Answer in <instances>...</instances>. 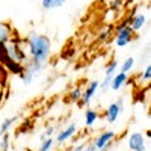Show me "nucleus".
Wrapping results in <instances>:
<instances>
[{
    "label": "nucleus",
    "mask_w": 151,
    "mask_h": 151,
    "mask_svg": "<svg viewBox=\"0 0 151 151\" xmlns=\"http://www.w3.org/2000/svg\"><path fill=\"white\" fill-rule=\"evenodd\" d=\"M24 42L27 45L29 58L45 65L50 58V52H52V41H50V38L41 33H36V32H30L26 36Z\"/></svg>",
    "instance_id": "obj_1"
},
{
    "label": "nucleus",
    "mask_w": 151,
    "mask_h": 151,
    "mask_svg": "<svg viewBox=\"0 0 151 151\" xmlns=\"http://www.w3.org/2000/svg\"><path fill=\"white\" fill-rule=\"evenodd\" d=\"M42 64H40V62H36L33 59H30L26 65H24V71L23 74L20 76V79L24 85H30L36 77H40L41 76V71H42Z\"/></svg>",
    "instance_id": "obj_2"
},
{
    "label": "nucleus",
    "mask_w": 151,
    "mask_h": 151,
    "mask_svg": "<svg viewBox=\"0 0 151 151\" xmlns=\"http://www.w3.org/2000/svg\"><path fill=\"white\" fill-rule=\"evenodd\" d=\"M124 109V98H118L116 101H113L107 106L106 112H104V118L109 124H113V122H116L118 116L121 115V112Z\"/></svg>",
    "instance_id": "obj_3"
},
{
    "label": "nucleus",
    "mask_w": 151,
    "mask_h": 151,
    "mask_svg": "<svg viewBox=\"0 0 151 151\" xmlns=\"http://www.w3.org/2000/svg\"><path fill=\"white\" fill-rule=\"evenodd\" d=\"M115 137H116V133L113 130H106L95 137L94 144H95L98 151H109V147L112 145L113 141H115Z\"/></svg>",
    "instance_id": "obj_4"
},
{
    "label": "nucleus",
    "mask_w": 151,
    "mask_h": 151,
    "mask_svg": "<svg viewBox=\"0 0 151 151\" xmlns=\"http://www.w3.org/2000/svg\"><path fill=\"white\" fill-rule=\"evenodd\" d=\"M97 91H100V82L98 80H92L86 85L85 91H83V95H82V100H80V106H89L92 98L95 97Z\"/></svg>",
    "instance_id": "obj_5"
},
{
    "label": "nucleus",
    "mask_w": 151,
    "mask_h": 151,
    "mask_svg": "<svg viewBox=\"0 0 151 151\" xmlns=\"http://www.w3.org/2000/svg\"><path fill=\"white\" fill-rule=\"evenodd\" d=\"M129 150L130 151H147V144H145V137L141 132H133L129 136Z\"/></svg>",
    "instance_id": "obj_6"
},
{
    "label": "nucleus",
    "mask_w": 151,
    "mask_h": 151,
    "mask_svg": "<svg viewBox=\"0 0 151 151\" xmlns=\"http://www.w3.org/2000/svg\"><path fill=\"white\" fill-rule=\"evenodd\" d=\"M133 35H134V30L130 26L119 30V32H116L115 33V44H116V47L122 48L125 45H129L132 42V40H133Z\"/></svg>",
    "instance_id": "obj_7"
},
{
    "label": "nucleus",
    "mask_w": 151,
    "mask_h": 151,
    "mask_svg": "<svg viewBox=\"0 0 151 151\" xmlns=\"http://www.w3.org/2000/svg\"><path fill=\"white\" fill-rule=\"evenodd\" d=\"M76 133H77V124L71 122L68 127H65L64 130H60V132L56 134V142H58V144H65L67 141L71 139Z\"/></svg>",
    "instance_id": "obj_8"
},
{
    "label": "nucleus",
    "mask_w": 151,
    "mask_h": 151,
    "mask_svg": "<svg viewBox=\"0 0 151 151\" xmlns=\"http://www.w3.org/2000/svg\"><path fill=\"white\" fill-rule=\"evenodd\" d=\"M3 67L9 71V74L18 76V77H20V76L23 74V71H24V64H21V62H17V60L11 59V58L6 59V62L3 64Z\"/></svg>",
    "instance_id": "obj_9"
},
{
    "label": "nucleus",
    "mask_w": 151,
    "mask_h": 151,
    "mask_svg": "<svg viewBox=\"0 0 151 151\" xmlns=\"http://www.w3.org/2000/svg\"><path fill=\"white\" fill-rule=\"evenodd\" d=\"M127 82H129V74L127 73H116L112 79L110 89L112 91H121V88L124 85H127Z\"/></svg>",
    "instance_id": "obj_10"
},
{
    "label": "nucleus",
    "mask_w": 151,
    "mask_h": 151,
    "mask_svg": "<svg viewBox=\"0 0 151 151\" xmlns=\"http://www.w3.org/2000/svg\"><path fill=\"white\" fill-rule=\"evenodd\" d=\"M147 23V17L144 14H130V27L134 30V32H139Z\"/></svg>",
    "instance_id": "obj_11"
},
{
    "label": "nucleus",
    "mask_w": 151,
    "mask_h": 151,
    "mask_svg": "<svg viewBox=\"0 0 151 151\" xmlns=\"http://www.w3.org/2000/svg\"><path fill=\"white\" fill-rule=\"evenodd\" d=\"M12 40V26L9 23H0V42L8 44Z\"/></svg>",
    "instance_id": "obj_12"
},
{
    "label": "nucleus",
    "mask_w": 151,
    "mask_h": 151,
    "mask_svg": "<svg viewBox=\"0 0 151 151\" xmlns=\"http://www.w3.org/2000/svg\"><path fill=\"white\" fill-rule=\"evenodd\" d=\"M100 115L95 109H86L85 110V125L86 127H92V125L98 121Z\"/></svg>",
    "instance_id": "obj_13"
},
{
    "label": "nucleus",
    "mask_w": 151,
    "mask_h": 151,
    "mask_svg": "<svg viewBox=\"0 0 151 151\" xmlns=\"http://www.w3.org/2000/svg\"><path fill=\"white\" fill-rule=\"evenodd\" d=\"M65 3L67 0H41V8L44 11H50V9H58L64 6Z\"/></svg>",
    "instance_id": "obj_14"
},
{
    "label": "nucleus",
    "mask_w": 151,
    "mask_h": 151,
    "mask_svg": "<svg viewBox=\"0 0 151 151\" xmlns=\"http://www.w3.org/2000/svg\"><path fill=\"white\" fill-rule=\"evenodd\" d=\"M17 118L18 116H11V118H6V119L2 121V124H0V136H3L5 133H8L12 129V125L17 121Z\"/></svg>",
    "instance_id": "obj_15"
},
{
    "label": "nucleus",
    "mask_w": 151,
    "mask_h": 151,
    "mask_svg": "<svg viewBox=\"0 0 151 151\" xmlns=\"http://www.w3.org/2000/svg\"><path fill=\"white\" fill-rule=\"evenodd\" d=\"M134 64H136V59H134L133 56H130V58H127V59H124L122 64H121V73H127V74H129V73L133 70Z\"/></svg>",
    "instance_id": "obj_16"
},
{
    "label": "nucleus",
    "mask_w": 151,
    "mask_h": 151,
    "mask_svg": "<svg viewBox=\"0 0 151 151\" xmlns=\"http://www.w3.org/2000/svg\"><path fill=\"white\" fill-rule=\"evenodd\" d=\"M82 95H83V91H82V88H74V89H71L70 92V100L73 103H80V100H82Z\"/></svg>",
    "instance_id": "obj_17"
},
{
    "label": "nucleus",
    "mask_w": 151,
    "mask_h": 151,
    "mask_svg": "<svg viewBox=\"0 0 151 151\" xmlns=\"http://www.w3.org/2000/svg\"><path fill=\"white\" fill-rule=\"evenodd\" d=\"M118 60H115V59H112L109 64L106 65V70H104V76H115L116 73V68H118Z\"/></svg>",
    "instance_id": "obj_18"
},
{
    "label": "nucleus",
    "mask_w": 151,
    "mask_h": 151,
    "mask_svg": "<svg viewBox=\"0 0 151 151\" xmlns=\"http://www.w3.org/2000/svg\"><path fill=\"white\" fill-rule=\"evenodd\" d=\"M11 148V136L9 133H5L2 136V141H0V151H9Z\"/></svg>",
    "instance_id": "obj_19"
},
{
    "label": "nucleus",
    "mask_w": 151,
    "mask_h": 151,
    "mask_svg": "<svg viewBox=\"0 0 151 151\" xmlns=\"http://www.w3.org/2000/svg\"><path fill=\"white\" fill-rule=\"evenodd\" d=\"M53 144H55L53 137H47L45 141L41 142V145H40V148H38V151H50V150H52V147H53Z\"/></svg>",
    "instance_id": "obj_20"
},
{
    "label": "nucleus",
    "mask_w": 151,
    "mask_h": 151,
    "mask_svg": "<svg viewBox=\"0 0 151 151\" xmlns=\"http://www.w3.org/2000/svg\"><path fill=\"white\" fill-rule=\"evenodd\" d=\"M8 58H9V55H8L6 44L0 42V65H3L5 62H6V59H8Z\"/></svg>",
    "instance_id": "obj_21"
},
{
    "label": "nucleus",
    "mask_w": 151,
    "mask_h": 151,
    "mask_svg": "<svg viewBox=\"0 0 151 151\" xmlns=\"http://www.w3.org/2000/svg\"><path fill=\"white\" fill-rule=\"evenodd\" d=\"M139 79L142 82H151V64L145 67V70L139 74Z\"/></svg>",
    "instance_id": "obj_22"
},
{
    "label": "nucleus",
    "mask_w": 151,
    "mask_h": 151,
    "mask_svg": "<svg viewBox=\"0 0 151 151\" xmlns=\"http://www.w3.org/2000/svg\"><path fill=\"white\" fill-rule=\"evenodd\" d=\"M109 36H110V29H104L97 35V41L98 42H106L109 40Z\"/></svg>",
    "instance_id": "obj_23"
},
{
    "label": "nucleus",
    "mask_w": 151,
    "mask_h": 151,
    "mask_svg": "<svg viewBox=\"0 0 151 151\" xmlns=\"http://www.w3.org/2000/svg\"><path fill=\"white\" fill-rule=\"evenodd\" d=\"M129 26H130V17L121 20V21L116 24V26H115V32H119V30H122V29H125V27H129Z\"/></svg>",
    "instance_id": "obj_24"
},
{
    "label": "nucleus",
    "mask_w": 151,
    "mask_h": 151,
    "mask_svg": "<svg viewBox=\"0 0 151 151\" xmlns=\"http://www.w3.org/2000/svg\"><path fill=\"white\" fill-rule=\"evenodd\" d=\"M125 3H127L125 0H112V2H110V8H112L113 11H119V9L124 8Z\"/></svg>",
    "instance_id": "obj_25"
},
{
    "label": "nucleus",
    "mask_w": 151,
    "mask_h": 151,
    "mask_svg": "<svg viewBox=\"0 0 151 151\" xmlns=\"http://www.w3.org/2000/svg\"><path fill=\"white\" fill-rule=\"evenodd\" d=\"M53 133H55V127H53V125H50V127H48L42 134H41V142H42V141H45L47 137H52V136H53Z\"/></svg>",
    "instance_id": "obj_26"
},
{
    "label": "nucleus",
    "mask_w": 151,
    "mask_h": 151,
    "mask_svg": "<svg viewBox=\"0 0 151 151\" xmlns=\"http://www.w3.org/2000/svg\"><path fill=\"white\" fill-rule=\"evenodd\" d=\"M85 144H76V145H73V147H70L68 148V151H83L85 150Z\"/></svg>",
    "instance_id": "obj_27"
},
{
    "label": "nucleus",
    "mask_w": 151,
    "mask_h": 151,
    "mask_svg": "<svg viewBox=\"0 0 151 151\" xmlns=\"http://www.w3.org/2000/svg\"><path fill=\"white\" fill-rule=\"evenodd\" d=\"M83 151H98V150H97L95 144L92 142V144H88V145L85 147V150H83Z\"/></svg>",
    "instance_id": "obj_28"
},
{
    "label": "nucleus",
    "mask_w": 151,
    "mask_h": 151,
    "mask_svg": "<svg viewBox=\"0 0 151 151\" xmlns=\"http://www.w3.org/2000/svg\"><path fill=\"white\" fill-rule=\"evenodd\" d=\"M3 97H5V92L0 89V104H2V101H3Z\"/></svg>",
    "instance_id": "obj_29"
},
{
    "label": "nucleus",
    "mask_w": 151,
    "mask_h": 151,
    "mask_svg": "<svg viewBox=\"0 0 151 151\" xmlns=\"http://www.w3.org/2000/svg\"><path fill=\"white\" fill-rule=\"evenodd\" d=\"M147 137H151V130H147Z\"/></svg>",
    "instance_id": "obj_30"
},
{
    "label": "nucleus",
    "mask_w": 151,
    "mask_h": 151,
    "mask_svg": "<svg viewBox=\"0 0 151 151\" xmlns=\"http://www.w3.org/2000/svg\"><path fill=\"white\" fill-rule=\"evenodd\" d=\"M125 2H127V3H129V5H132V3H133V2H134V0H125Z\"/></svg>",
    "instance_id": "obj_31"
},
{
    "label": "nucleus",
    "mask_w": 151,
    "mask_h": 151,
    "mask_svg": "<svg viewBox=\"0 0 151 151\" xmlns=\"http://www.w3.org/2000/svg\"><path fill=\"white\" fill-rule=\"evenodd\" d=\"M150 60H151V59H150Z\"/></svg>",
    "instance_id": "obj_32"
}]
</instances>
